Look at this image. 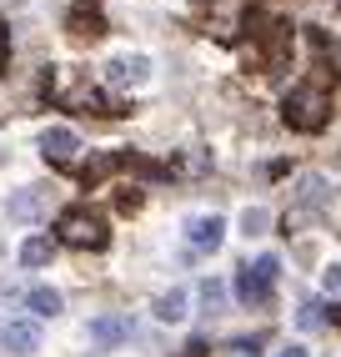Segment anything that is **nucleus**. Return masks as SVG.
Here are the masks:
<instances>
[{
	"instance_id": "nucleus-1",
	"label": "nucleus",
	"mask_w": 341,
	"mask_h": 357,
	"mask_svg": "<svg viewBox=\"0 0 341 357\" xmlns=\"http://www.w3.org/2000/svg\"><path fill=\"white\" fill-rule=\"evenodd\" d=\"M281 121L291 131H322L331 121V91L326 86H291L281 96Z\"/></svg>"
},
{
	"instance_id": "nucleus-2",
	"label": "nucleus",
	"mask_w": 341,
	"mask_h": 357,
	"mask_svg": "<svg viewBox=\"0 0 341 357\" xmlns=\"http://www.w3.org/2000/svg\"><path fill=\"white\" fill-rule=\"evenodd\" d=\"M56 236L65 247H86V252H101L111 242L106 217H101V211H90V206H65L61 222H56Z\"/></svg>"
},
{
	"instance_id": "nucleus-3",
	"label": "nucleus",
	"mask_w": 341,
	"mask_h": 357,
	"mask_svg": "<svg viewBox=\"0 0 341 357\" xmlns=\"http://www.w3.org/2000/svg\"><path fill=\"white\" fill-rule=\"evenodd\" d=\"M276 277H281V261H276V257H256V267H241V277H236V297L246 302V307H266V302H271Z\"/></svg>"
},
{
	"instance_id": "nucleus-4",
	"label": "nucleus",
	"mask_w": 341,
	"mask_h": 357,
	"mask_svg": "<svg viewBox=\"0 0 341 357\" xmlns=\"http://www.w3.org/2000/svg\"><path fill=\"white\" fill-rule=\"evenodd\" d=\"M81 151V136L70 131V126H45L40 131V156L51 161V166H70Z\"/></svg>"
},
{
	"instance_id": "nucleus-5",
	"label": "nucleus",
	"mask_w": 341,
	"mask_h": 357,
	"mask_svg": "<svg viewBox=\"0 0 341 357\" xmlns=\"http://www.w3.org/2000/svg\"><path fill=\"white\" fill-rule=\"evenodd\" d=\"M106 76H111V86H145L151 81V61L145 56H116L106 66Z\"/></svg>"
},
{
	"instance_id": "nucleus-6",
	"label": "nucleus",
	"mask_w": 341,
	"mask_h": 357,
	"mask_svg": "<svg viewBox=\"0 0 341 357\" xmlns=\"http://www.w3.org/2000/svg\"><path fill=\"white\" fill-rule=\"evenodd\" d=\"M126 337H131V317H120V312H106V317L90 322V342L95 347H116V342H126Z\"/></svg>"
},
{
	"instance_id": "nucleus-7",
	"label": "nucleus",
	"mask_w": 341,
	"mask_h": 357,
	"mask_svg": "<svg viewBox=\"0 0 341 357\" xmlns=\"http://www.w3.org/2000/svg\"><path fill=\"white\" fill-rule=\"evenodd\" d=\"M45 202H51V197H45V186H26V192L10 197V217L15 222H40L45 217Z\"/></svg>"
},
{
	"instance_id": "nucleus-8",
	"label": "nucleus",
	"mask_w": 341,
	"mask_h": 357,
	"mask_svg": "<svg viewBox=\"0 0 341 357\" xmlns=\"http://www.w3.org/2000/svg\"><path fill=\"white\" fill-rule=\"evenodd\" d=\"M6 352H10V357L40 352V327H35V322H10V327H6Z\"/></svg>"
},
{
	"instance_id": "nucleus-9",
	"label": "nucleus",
	"mask_w": 341,
	"mask_h": 357,
	"mask_svg": "<svg viewBox=\"0 0 341 357\" xmlns=\"http://www.w3.org/2000/svg\"><path fill=\"white\" fill-rule=\"evenodd\" d=\"M326 202H331V192H326V176L306 172V176L296 181V211H322Z\"/></svg>"
},
{
	"instance_id": "nucleus-10",
	"label": "nucleus",
	"mask_w": 341,
	"mask_h": 357,
	"mask_svg": "<svg viewBox=\"0 0 341 357\" xmlns=\"http://www.w3.org/2000/svg\"><path fill=\"white\" fill-rule=\"evenodd\" d=\"M186 231H191V242H196V247H221L226 222L211 211V217H191V222H186Z\"/></svg>"
},
{
	"instance_id": "nucleus-11",
	"label": "nucleus",
	"mask_w": 341,
	"mask_h": 357,
	"mask_svg": "<svg viewBox=\"0 0 341 357\" xmlns=\"http://www.w3.org/2000/svg\"><path fill=\"white\" fill-rule=\"evenodd\" d=\"M70 31H76V36H101L106 20H101V10H95L90 0H76V10H70Z\"/></svg>"
},
{
	"instance_id": "nucleus-12",
	"label": "nucleus",
	"mask_w": 341,
	"mask_h": 357,
	"mask_svg": "<svg viewBox=\"0 0 341 357\" xmlns=\"http://www.w3.org/2000/svg\"><path fill=\"white\" fill-rule=\"evenodd\" d=\"M26 307H31L35 317H56V312H61V292H56V287H31V292H26Z\"/></svg>"
},
{
	"instance_id": "nucleus-13",
	"label": "nucleus",
	"mask_w": 341,
	"mask_h": 357,
	"mask_svg": "<svg viewBox=\"0 0 341 357\" xmlns=\"http://www.w3.org/2000/svg\"><path fill=\"white\" fill-rule=\"evenodd\" d=\"M116 166H120V161H116V156H106V151H101V156H90V161H86V166H81V181H86V186H101V181H106V176H111V172H116Z\"/></svg>"
},
{
	"instance_id": "nucleus-14",
	"label": "nucleus",
	"mask_w": 341,
	"mask_h": 357,
	"mask_svg": "<svg viewBox=\"0 0 341 357\" xmlns=\"http://www.w3.org/2000/svg\"><path fill=\"white\" fill-rule=\"evenodd\" d=\"M156 317H161V322H181V317H186V287H170V292L156 302Z\"/></svg>"
},
{
	"instance_id": "nucleus-15",
	"label": "nucleus",
	"mask_w": 341,
	"mask_h": 357,
	"mask_svg": "<svg viewBox=\"0 0 341 357\" xmlns=\"http://www.w3.org/2000/svg\"><path fill=\"white\" fill-rule=\"evenodd\" d=\"M20 261H26V267H45V261H51V242H45V236H26V242H20Z\"/></svg>"
},
{
	"instance_id": "nucleus-16",
	"label": "nucleus",
	"mask_w": 341,
	"mask_h": 357,
	"mask_svg": "<svg viewBox=\"0 0 341 357\" xmlns=\"http://www.w3.org/2000/svg\"><path fill=\"white\" fill-rule=\"evenodd\" d=\"M266 222H271L266 206H246V211H241V227H246V231H266Z\"/></svg>"
},
{
	"instance_id": "nucleus-17",
	"label": "nucleus",
	"mask_w": 341,
	"mask_h": 357,
	"mask_svg": "<svg viewBox=\"0 0 341 357\" xmlns=\"http://www.w3.org/2000/svg\"><path fill=\"white\" fill-rule=\"evenodd\" d=\"M322 312H326L322 302H306L301 312H296V322H301V327H322Z\"/></svg>"
},
{
	"instance_id": "nucleus-18",
	"label": "nucleus",
	"mask_w": 341,
	"mask_h": 357,
	"mask_svg": "<svg viewBox=\"0 0 341 357\" xmlns=\"http://www.w3.org/2000/svg\"><path fill=\"white\" fill-rule=\"evenodd\" d=\"M201 297H206V307H211V312H216V307H221V282H206V287H201Z\"/></svg>"
},
{
	"instance_id": "nucleus-19",
	"label": "nucleus",
	"mask_w": 341,
	"mask_h": 357,
	"mask_svg": "<svg viewBox=\"0 0 341 357\" xmlns=\"http://www.w3.org/2000/svg\"><path fill=\"white\" fill-rule=\"evenodd\" d=\"M116 206H120V211H136V206H141V192H136V186H131V192H120Z\"/></svg>"
},
{
	"instance_id": "nucleus-20",
	"label": "nucleus",
	"mask_w": 341,
	"mask_h": 357,
	"mask_svg": "<svg viewBox=\"0 0 341 357\" xmlns=\"http://www.w3.org/2000/svg\"><path fill=\"white\" fill-rule=\"evenodd\" d=\"M6 61H10V31H6V20H0V70H6Z\"/></svg>"
},
{
	"instance_id": "nucleus-21",
	"label": "nucleus",
	"mask_w": 341,
	"mask_h": 357,
	"mask_svg": "<svg viewBox=\"0 0 341 357\" xmlns=\"http://www.w3.org/2000/svg\"><path fill=\"white\" fill-rule=\"evenodd\" d=\"M176 357H206V342H201V337H191V342H186Z\"/></svg>"
},
{
	"instance_id": "nucleus-22",
	"label": "nucleus",
	"mask_w": 341,
	"mask_h": 357,
	"mask_svg": "<svg viewBox=\"0 0 341 357\" xmlns=\"http://www.w3.org/2000/svg\"><path fill=\"white\" fill-rule=\"evenodd\" d=\"M326 287H336V292H341V261H336V267L326 272Z\"/></svg>"
},
{
	"instance_id": "nucleus-23",
	"label": "nucleus",
	"mask_w": 341,
	"mask_h": 357,
	"mask_svg": "<svg viewBox=\"0 0 341 357\" xmlns=\"http://www.w3.org/2000/svg\"><path fill=\"white\" fill-rule=\"evenodd\" d=\"M276 357H306V347H281Z\"/></svg>"
},
{
	"instance_id": "nucleus-24",
	"label": "nucleus",
	"mask_w": 341,
	"mask_h": 357,
	"mask_svg": "<svg viewBox=\"0 0 341 357\" xmlns=\"http://www.w3.org/2000/svg\"><path fill=\"white\" fill-rule=\"evenodd\" d=\"M331 317H336V322H341V307H331Z\"/></svg>"
}]
</instances>
